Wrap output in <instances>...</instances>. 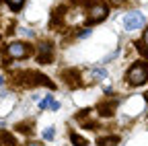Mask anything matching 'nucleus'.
Wrapping results in <instances>:
<instances>
[{
    "label": "nucleus",
    "instance_id": "obj_1",
    "mask_svg": "<svg viewBox=\"0 0 148 146\" xmlns=\"http://www.w3.org/2000/svg\"><path fill=\"white\" fill-rule=\"evenodd\" d=\"M146 78H148V66L144 62H136L125 74V80L130 86H140L146 82Z\"/></svg>",
    "mask_w": 148,
    "mask_h": 146
},
{
    "label": "nucleus",
    "instance_id": "obj_2",
    "mask_svg": "<svg viewBox=\"0 0 148 146\" xmlns=\"http://www.w3.org/2000/svg\"><path fill=\"white\" fill-rule=\"evenodd\" d=\"M146 23V16L140 12V10H132V12H127L125 14V19H123V27L125 31H138L142 29Z\"/></svg>",
    "mask_w": 148,
    "mask_h": 146
},
{
    "label": "nucleus",
    "instance_id": "obj_3",
    "mask_svg": "<svg viewBox=\"0 0 148 146\" xmlns=\"http://www.w3.org/2000/svg\"><path fill=\"white\" fill-rule=\"evenodd\" d=\"M6 56L8 58H27L29 56V45L23 41H12L6 45Z\"/></svg>",
    "mask_w": 148,
    "mask_h": 146
},
{
    "label": "nucleus",
    "instance_id": "obj_4",
    "mask_svg": "<svg viewBox=\"0 0 148 146\" xmlns=\"http://www.w3.org/2000/svg\"><path fill=\"white\" fill-rule=\"evenodd\" d=\"M107 12H109L107 6L101 4V2L90 4V8H88V21H90V23H101V21L107 19Z\"/></svg>",
    "mask_w": 148,
    "mask_h": 146
},
{
    "label": "nucleus",
    "instance_id": "obj_5",
    "mask_svg": "<svg viewBox=\"0 0 148 146\" xmlns=\"http://www.w3.org/2000/svg\"><path fill=\"white\" fill-rule=\"evenodd\" d=\"M49 58H51V45H49V43H41V45H39V56H37V60H39L41 64H47Z\"/></svg>",
    "mask_w": 148,
    "mask_h": 146
},
{
    "label": "nucleus",
    "instance_id": "obj_6",
    "mask_svg": "<svg viewBox=\"0 0 148 146\" xmlns=\"http://www.w3.org/2000/svg\"><path fill=\"white\" fill-rule=\"evenodd\" d=\"M6 4L10 6V10H21V6L25 4V0H6Z\"/></svg>",
    "mask_w": 148,
    "mask_h": 146
},
{
    "label": "nucleus",
    "instance_id": "obj_7",
    "mask_svg": "<svg viewBox=\"0 0 148 146\" xmlns=\"http://www.w3.org/2000/svg\"><path fill=\"white\" fill-rule=\"evenodd\" d=\"M0 146H14V140L6 134H0Z\"/></svg>",
    "mask_w": 148,
    "mask_h": 146
},
{
    "label": "nucleus",
    "instance_id": "obj_8",
    "mask_svg": "<svg viewBox=\"0 0 148 146\" xmlns=\"http://www.w3.org/2000/svg\"><path fill=\"white\" fill-rule=\"evenodd\" d=\"M51 105H53V99H51V95H47L43 101H39V107H41V109H45V107H51Z\"/></svg>",
    "mask_w": 148,
    "mask_h": 146
},
{
    "label": "nucleus",
    "instance_id": "obj_9",
    "mask_svg": "<svg viewBox=\"0 0 148 146\" xmlns=\"http://www.w3.org/2000/svg\"><path fill=\"white\" fill-rule=\"evenodd\" d=\"M115 142H117V138H103V140H99L101 146H115Z\"/></svg>",
    "mask_w": 148,
    "mask_h": 146
},
{
    "label": "nucleus",
    "instance_id": "obj_10",
    "mask_svg": "<svg viewBox=\"0 0 148 146\" xmlns=\"http://www.w3.org/2000/svg\"><path fill=\"white\" fill-rule=\"evenodd\" d=\"M72 142H74V146H86V142L80 136H76V134H72Z\"/></svg>",
    "mask_w": 148,
    "mask_h": 146
},
{
    "label": "nucleus",
    "instance_id": "obj_11",
    "mask_svg": "<svg viewBox=\"0 0 148 146\" xmlns=\"http://www.w3.org/2000/svg\"><path fill=\"white\" fill-rule=\"evenodd\" d=\"M43 138H45V140H51V138H53V127H47V130L43 132Z\"/></svg>",
    "mask_w": 148,
    "mask_h": 146
},
{
    "label": "nucleus",
    "instance_id": "obj_12",
    "mask_svg": "<svg viewBox=\"0 0 148 146\" xmlns=\"http://www.w3.org/2000/svg\"><path fill=\"white\" fill-rule=\"evenodd\" d=\"M105 74H107V72H105L103 68H99V70H95V78H97V80H101V78H103Z\"/></svg>",
    "mask_w": 148,
    "mask_h": 146
},
{
    "label": "nucleus",
    "instance_id": "obj_13",
    "mask_svg": "<svg viewBox=\"0 0 148 146\" xmlns=\"http://www.w3.org/2000/svg\"><path fill=\"white\" fill-rule=\"evenodd\" d=\"M21 33L27 35V37H33V31H29V29H21Z\"/></svg>",
    "mask_w": 148,
    "mask_h": 146
},
{
    "label": "nucleus",
    "instance_id": "obj_14",
    "mask_svg": "<svg viewBox=\"0 0 148 146\" xmlns=\"http://www.w3.org/2000/svg\"><path fill=\"white\" fill-rule=\"evenodd\" d=\"M142 41H144V45L148 47V29H146V33H144V37H142Z\"/></svg>",
    "mask_w": 148,
    "mask_h": 146
},
{
    "label": "nucleus",
    "instance_id": "obj_15",
    "mask_svg": "<svg viewBox=\"0 0 148 146\" xmlns=\"http://www.w3.org/2000/svg\"><path fill=\"white\" fill-rule=\"evenodd\" d=\"M27 146H41V144H39V142H29Z\"/></svg>",
    "mask_w": 148,
    "mask_h": 146
},
{
    "label": "nucleus",
    "instance_id": "obj_16",
    "mask_svg": "<svg viewBox=\"0 0 148 146\" xmlns=\"http://www.w3.org/2000/svg\"><path fill=\"white\" fill-rule=\"evenodd\" d=\"M2 82H4V80H2V76H0V86H2Z\"/></svg>",
    "mask_w": 148,
    "mask_h": 146
},
{
    "label": "nucleus",
    "instance_id": "obj_17",
    "mask_svg": "<svg viewBox=\"0 0 148 146\" xmlns=\"http://www.w3.org/2000/svg\"><path fill=\"white\" fill-rule=\"evenodd\" d=\"M146 101H148V93H146Z\"/></svg>",
    "mask_w": 148,
    "mask_h": 146
}]
</instances>
